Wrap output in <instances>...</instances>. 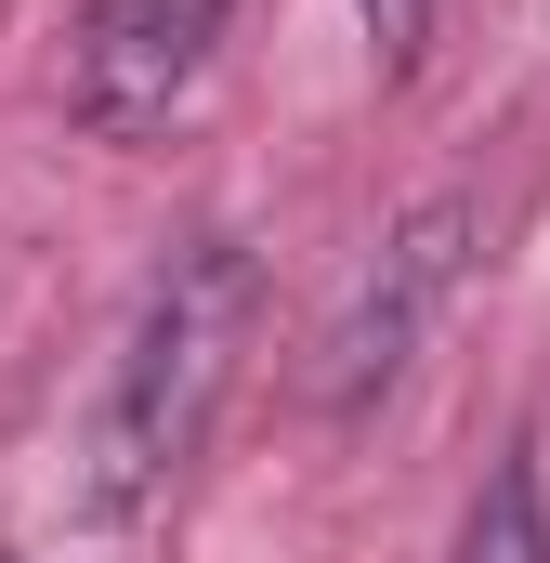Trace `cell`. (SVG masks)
Listing matches in <instances>:
<instances>
[{"instance_id": "6da1fadb", "label": "cell", "mask_w": 550, "mask_h": 563, "mask_svg": "<svg viewBox=\"0 0 550 563\" xmlns=\"http://www.w3.org/2000/svg\"><path fill=\"white\" fill-rule=\"evenodd\" d=\"M250 314H263L250 236L210 223V236H184V250L157 263L132 341H119V367H106V407H92V472H79V498H92L106 525L157 511V498L197 472V445H210V420H223V394H237Z\"/></svg>"}, {"instance_id": "7a4b0ae2", "label": "cell", "mask_w": 550, "mask_h": 563, "mask_svg": "<svg viewBox=\"0 0 550 563\" xmlns=\"http://www.w3.org/2000/svg\"><path fill=\"white\" fill-rule=\"evenodd\" d=\"M223 13L237 0H79V26H66V119L92 144H157L197 106V79L223 53Z\"/></svg>"}, {"instance_id": "3957f363", "label": "cell", "mask_w": 550, "mask_h": 563, "mask_svg": "<svg viewBox=\"0 0 550 563\" xmlns=\"http://www.w3.org/2000/svg\"><path fill=\"white\" fill-rule=\"evenodd\" d=\"M459 263H472V197H432V210H407V223L381 236V263L354 276V301H341L328 341H315V407H328V420H367V407L407 380V354L432 341Z\"/></svg>"}, {"instance_id": "277c9868", "label": "cell", "mask_w": 550, "mask_h": 563, "mask_svg": "<svg viewBox=\"0 0 550 563\" xmlns=\"http://www.w3.org/2000/svg\"><path fill=\"white\" fill-rule=\"evenodd\" d=\"M459 563H550V498H538V459H498V472H485Z\"/></svg>"}, {"instance_id": "5b68a950", "label": "cell", "mask_w": 550, "mask_h": 563, "mask_svg": "<svg viewBox=\"0 0 550 563\" xmlns=\"http://www.w3.org/2000/svg\"><path fill=\"white\" fill-rule=\"evenodd\" d=\"M354 13H367L381 66H419V53H432V0H354Z\"/></svg>"}, {"instance_id": "8992f818", "label": "cell", "mask_w": 550, "mask_h": 563, "mask_svg": "<svg viewBox=\"0 0 550 563\" xmlns=\"http://www.w3.org/2000/svg\"><path fill=\"white\" fill-rule=\"evenodd\" d=\"M0 563H13V551H0Z\"/></svg>"}]
</instances>
